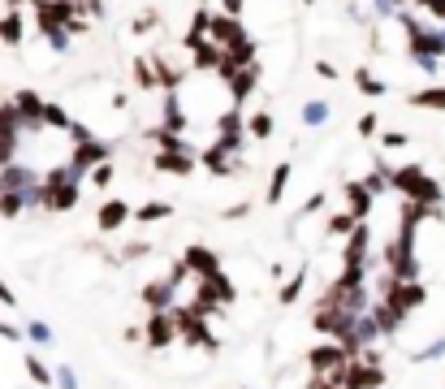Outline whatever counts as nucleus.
Segmentation results:
<instances>
[{
  "mask_svg": "<svg viewBox=\"0 0 445 389\" xmlns=\"http://www.w3.org/2000/svg\"><path fill=\"white\" fill-rule=\"evenodd\" d=\"M419 5H424L428 13H437V18H445V0H419Z\"/></svg>",
  "mask_w": 445,
  "mask_h": 389,
  "instance_id": "obj_38",
  "label": "nucleus"
},
{
  "mask_svg": "<svg viewBox=\"0 0 445 389\" xmlns=\"http://www.w3.org/2000/svg\"><path fill=\"white\" fill-rule=\"evenodd\" d=\"M285 182H290V165H277V173H273V186H268V203H277V199H281Z\"/></svg>",
  "mask_w": 445,
  "mask_h": 389,
  "instance_id": "obj_25",
  "label": "nucleus"
},
{
  "mask_svg": "<svg viewBox=\"0 0 445 389\" xmlns=\"http://www.w3.org/2000/svg\"><path fill=\"white\" fill-rule=\"evenodd\" d=\"M208 169H212V173H234V156H229L225 143H216V147L208 151Z\"/></svg>",
  "mask_w": 445,
  "mask_h": 389,
  "instance_id": "obj_16",
  "label": "nucleus"
},
{
  "mask_svg": "<svg viewBox=\"0 0 445 389\" xmlns=\"http://www.w3.org/2000/svg\"><path fill=\"white\" fill-rule=\"evenodd\" d=\"M17 207H22V195H17V191H5V195H0V212H5V217H17Z\"/></svg>",
  "mask_w": 445,
  "mask_h": 389,
  "instance_id": "obj_30",
  "label": "nucleus"
},
{
  "mask_svg": "<svg viewBox=\"0 0 445 389\" xmlns=\"http://www.w3.org/2000/svg\"><path fill=\"white\" fill-rule=\"evenodd\" d=\"M303 117H307V121H325V104H307Z\"/></svg>",
  "mask_w": 445,
  "mask_h": 389,
  "instance_id": "obj_37",
  "label": "nucleus"
},
{
  "mask_svg": "<svg viewBox=\"0 0 445 389\" xmlns=\"http://www.w3.org/2000/svg\"><path fill=\"white\" fill-rule=\"evenodd\" d=\"M134 78H139V87H156V69L147 61H134Z\"/></svg>",
  "mask_w": 445,
  "mask_h": 389,
  "instance_id": "obj_29",
  "label": "nucleus"
},
{
  "mask_svg": "<svg viewBox=\"0 0 445 389\" xmlns=\"http://www.w3.org/2000/svg\"><path fill=\"white\" fill-rule=\"evenodd\" d=\"M316 74H320V78H337V69H333L329 61H320V65H316Z\"/></svg>",
  "mask_w": 445,
  "mask_h": 389,
  "instance_id": "obj_40",
  "label": "nucleus"
},
{
  "mask_svg": "<svg viewBox=\"0 0 445 389\" xmlns=\"http://www.w3.org/2000/svg\"><path fill=\"white\" fill-rule=\"evenodd\" d=\"M238 130H242V121H238V113H225V117H220V143H225L229 151L238 147Z\"/></svg>",
  "mask_w": 445,
  "mask_h": 389,
  "instance_id": "obj_18",
  "label": "nucleus"
},
{
  "mask_svg": "<svg viewBox=\"0 0 445 389\" xmlns=\"http://www.w3.org/2000/svg\"><path fill=\"white\" fill-rule=\"evenodd\" d=\"M186 268H190V273H199V277H212V273H220L216 255H212V251H204V247H190V251H186Z\"/></svg>",
  "mask_w": 445,
  "mask_h": 389,
  "instance_id": "obj_11",
  "label": "nucleus"
},
{
  "mask_svg": "<svg viewBox=\"0 0 445 389\" xmlns=\"http://www.w3.org/2000/svg\"><path fill=\"white\" fill-rule=\"evenodd\" d=\"M27 372H31V376H35L39 385H48V381H52V376L43 372V363H39V359H27Z\"/></svg>",
  "mask_w": 445,
  "mask_h": 389,
  "instance_id": "obj_34",
  "label": "nucleus"
},
{
  "mask_svg": "<svg viewBox=\"0 0 445 389\" xmlns=\"http://www.w3.org/2000/svg\"><path fill=\"white\" fill-rule=\"evenodd\" d=\"M0 303H13V290H9L5 281H0Z\"/></svg>",
  "mask_w": 445,
  "mask_h": 389,
  "instance_id": "obj_43",
  "label": "nucleus"
},
{
  "mask_svg": "<svg viewBox=\"0 0 445 389\" xmlns=\"http://www.w3.org/2000/svg\"><path fill=\"white\" fill-rule=\"evenodd\" d=\"M381 381H385V372H376L372 363H351L341 376V389H376Z\"/></svg>",
  "mask_w": 445,
  "mask_h": 389,
  "instance_id": "obj_6",
  "label": "nucleus"
},
{
  "mask_svg": "<svg viewBox=\"0 0 445 389\" xmlns=\"http://www.w3.org/2000/svg\"><path fill=\"white\" fill-rule=\"evenodd\" d=\"M411 104H415V109H445V87L419 91V95H411Z\"/></svg>",
  "mask_w": 445,
  "mask_h": 389,
  "instance_id": "obj_17",
  "label": "nucleus"
},
{
  "mask_svg": "<svg viewBox=\"0 0 445 389\" xmlns=\"http://www.w3.org/2000/svg\"><path fill=\"white\" fill-rule=\"evenodd\" d=\"M95 221H100L104 233H113V229H121V225L130 221V203H126V199H108V203L100 207V217H95Z\"/></svg>",
  "mask_w": 445,
  "mask_h": 389,
  "instance_id": "obj_9",
  "label": "nucleus"
},
{
  "mask_svg": "<svg viewBox=\"0 0 445 389\" xmlns=\"http://www.w3.org/2000/svg\"><path fill=\"white\" fill-rule=\"evenodd\" d=\"M190 52H195V69H216L220 65V43H212V39H199Z\"/></svg>",
  "mask_w": 445,
  "mask_h": 389,
  "instance_id": "obj_12",
  "label": "nucleus"
},
{
  "mask_svg": "<svg viewBox=\"0 0 445 389\" xmlns=\"http://www.w3.org/2000/svg\"><path fill=\"white\" fill-rule=\"evenodd\" d=\"M73 161H78V169H87V165H100V161H104V143L78 139V151H73Z\"/></svg>",
  "mask_w": 445,
  "mask_h": 389,
  "instance_id": "obj_14",
  "label": "nucleus"
},
{
  "mask_svg": "<svg viewBox=\"0 0 445 389\" xmlns=\"http://www.w3.org/2000/svg\"><path fill=\"white\" fill-rule=\"evenodd\" d=\"M43 203L57 207V212H69V207L78 203V191H73L69 182H61V173H52V182H48V191H43Z\"/></svg>",
  "mask_w": 445,
  "mask_h": 389,
  "instance_id": "obj_4",
  "label": "nucleus"
},
{
  "mask_svg": "<svg viewBox=\"0 0 445 389\" xmlns=\"http://www.w3.org/2000/svg\"><path fill=\"white\" fill-rule=\"evenodd\" d=\"M299 290H303V273H299V277H294V281L285 285V290H281V303H294V299H299Z\"/></svg>",
  "mask_w": 445,
  "mask_h": 389,
  "instance_id": "obj_32",
  "label": "nucleus"
},
{
  "mask_svg": "<svg viewBox=\"0 0 445 389\" xmlns=\"http://www.w3.org/2000/svg\"><path fill=\"white\" fill-rule=\"evenodd\" d=\"M173 337H178V320L173 316H164V311H156L152 316V325H147V346H156V350H164Z\"/></svg>",
  "mask_w": 445,
  "mask_h": 389,
  "instance_id": "obj_8",
  "label": "nucleus"
},
{
  "mask_svg": "<svg viewBox=\"0 0 445 389\" xmlns=\"http://www.w3.org/2000/svg\"><path fill=\"white\" fill-rule=\"evenodd\" d=\"M39 117H43L48 125H61V130L69 125V117H65V109H57V104H43V113H39Z\"/></svg>",
  "mask_w": 445,
  "mask_h": 389,
  "instance_id": "obj_27",
  "label": "nucleus"
},
{
  "mask_svg": "<svg viewBox=\"0 0 445 389\" xmlns=\"http://www.w3.org/2000/svg\"><path fill=\"white\" fill-rule=\"evenodd\" d=\"M355 225H359L355 217H333L329 221V233H346V229H355Z\"/></svg>",
  "mask_w": 445,
  "mask_h": 389,
  "instance_id": "obj_33",
  "label": "nucleus"
},
{
  "mask_svg": "<svg viewBox=\"0 0 445 389\" xmlns=\"http://www.w3.org/2000/svg\"><path fill=\"white\" fill-rule=\"evenodd\" d=\"M376 130H381V121H376V113H367V117H359V135H363V139H372V135H376Z\"/></svg>",
  "mask_w": 445,
  "mask_h": 389,
  "instance_id": "obj_31",
  "label": "nucleus"
},
{
  "mask_svg": "<svg viewBox=\"0 0 445 389\" xmlns=\"http://www.w3.org/2000/svg\"><path fill=\"white\" fill-rule=\"evenodd\" d=\"M152 61H156V83H160V87H178V83H182V74L173 69L164 57H152Z\"/></svg>",
  "mask_w": 445,
  "mask_h": 389,
  "instance_id": "obj_23",
  "label": "nucleus"
},
{
  "mask_svg": "<svg viewBox=\"0 0 445 389\" xmlns=\"http://www.w3.org/2000/svg\"><path fill=\"white\" fill-rule=\"evenodd\" d=\"M152 26H156V13H143V18H134V26H130V31H152Z\"/></svg>",
  "mask_w": 445,
  "mask_h": 389,
  "instance_id": "obj_35",
  "label": "nucleus"
},
{
  "mask_svg": "<svg viewBox=\"0 0 445 389\" xmlns=\"http://www.w3.org/2000/svg\"><path fill=\"white\" fill-rule=\"evenodd\" d=\"M208 26H212V18L199 9V13H195V22H190V31H186V48H195L199 39H208Z\"/></svg>",
  "mask_w": 445,
  "mask_h": 389,
  "instance_id": "obj_20",
  "label": "nucleus"
},
{
  "mask_svg": "<svg viewBox=\"0 0 445 389\" xmlns=\"http://www.w3.org/2000/svg\"><path fill=\"white\" fill-rule=\"evenodd\" d=\"M13 109H17V117H39V113H43V104H39L35 91H22V95L13 100Z\"/></svg>",
  "mask_w": 445,
  "mask_h": 389,
  "instance_id": "obj_19",
  "label": "nucleus"
},
{
  "mask_svg": "<svg viewBox=\"0 0 445 389\" xmlns=\"http://www.w3.org/2000/svg\"><path fill=\"white\" fill-rule=\"evenodd\" d=\"M346 195H351V217H355V221H363V217H367V186L359 182V186H351Z\"/></svg>",
  "mask_w": 445,
  "mask_h": 389,
  "instance_id": "obj_22",
  "label": "nucleus"
},
{
  "mask_svg": "<svg viewBox=\"0 0 445 389\" xmlns=\"http://www.w3.org/2000/svg\"><path fill=\"white\" fill-rule=\"evenodd\" d=\"M385 147H407V135H398V130H393V135H385Z\"/></svg>",
  "mask_w": 445,
  "mask_h": 389,
  "instance_id": "obj_39",
  "label": "nucleus"
},
{
  "mask_svg": "<svg viewBox=\"0 0 445 389\" xmlns=\"http://www.w3.org/2000/svg\"><path fill=\"white\" fill-rule=\"evenodd\" d=\"M173 320H178V329H182V337H186L190 346H208V350H216V337H212V333H208V325L199 320V311L182 307V311H178V316H173Z\"/></svg>",
  "mask_w": 445,
  "mask_h": 389,
  "instance_id": "obj_2",
  "label": "nucleus"
},
{
  "mask_svg": "<svg viewBox=\"0 0 445 389\" xmlns=\"http://www.w3.org/2000/svg\"><path fill=\"white\" fill-rule=\"evenodd\" d=\"M316 329L346 337V333H351V311H346V307H325V303H320V311H316Z\"/></svg>",
  "mask_w": 445,
  "mask_h": 389,
  "instance_id": "obj_7",
  "label": "nucleus"
},
{
  "mask_svg": "<svg viewBox=\"0 0 445 389\" xmlns=\"http://www.w3.org/2000/svg\"><path fill=\"white\" fill-rule=\"evenodd\" d=\"M208 39L220 43V48H229V43H238V39H246V35H242V26H238L234 13H220V18H212V26H208Z\"/></svg>",
  "mask_w": 445,
  "mask_h": 389,
  "instance_id": "obj_5",
  "label": "nucleus"
},
{
  "mask_svg": "<svg viewBox=\"0 0 445 389\" xmlns=\"http://www.w3.org/2000/svg\"><path fill=\"white\" fill-rule=\"evenodd\" d=\"M246 130H251L255 139H268V135H273V117H268V113H255V117H251V125H246Z\"/></svg>",
  "mask_w": 445,
  "mask_h": 389,
  "instance_id": "obj_26",
  "label": "nucleus"
},
{
  "mask_svg": "<svg viewBox=\"0 0 445 389\" xmlns=\"http://www.w3.org/2000/svg\"><path fill=\"white\" fill-rule=\"evenodd\" d=\"M108 182H113V165H100L95 169V186H108Z\"/></svg>",
  "mask_w": 445,
  "mask_h": 389,
  "instance_id": "obj_36",
  "label": "nucleus"
},
{
  "mask_svg": "<svg viewBox=\"0 0 445 389\" xmlns=\"http://www.w3.org/2000/svg\"><path fill=\"white\" fill-rule=\"evenodd\" d=\"M220 303H234V285L220 277V273H212V277H199V290H195V303H190V311H216Z\"/></svg>",
  "mask_w": 445,
  "mask_h": 389,
  "instance_id": "obj_1",
  "label": "nucleus"
},
{
  "mask_svg": "<svg viewBox=\"0 0 445 389\" xmlns=\"http://www.w3.org/2000/svg\"><path fill=\"white\" fill-rule=\"evenodd\" d=\"M225 13H234V18H238V13H242V0H225Z\"/></svg>",
  "mask_w": 445,
  "mask_h": 389,
  "instance_id": "obj_42",
  "label": "nucleus"
},
{
  "mask_svg": "<svg viewBox=\"0 0 445 389\" xmlns=\"http://www.w3.org/2000/svg\"><path fill=\"white\" fill-rule=\"evenodd\" d=\"M143 299H147V307H152V311H164L169 299H173V285L169 281H156V285H147V290H143Z\"/></svg>",
  "mask_w": 445,
  "mask_h": 389,
  "instance_id": "obj_15",
  "label": "nucleus"
},
{
  "mask_svg": "<svg viewBox=\"0 0 445 389\" xmlns=\"http://www.w3.org/2000/svg\"><path fill=\"white\" fill-rule=\"evenodd\" d=\"M311 389H341V381H329V376H320V381H316Z\"/></svg>",
  "mask_w": 445,
  "mask_h": 389,
  "instance_id": "obj_41",
  "label": "nucleus"
},
{
  "mask_svg": "<svg viewBox=\"0 0 445 389\" xmlns=\"http://www.w3.org/2000/svg\"><path fill=\"white\" fill-rule=\"evenodd\" d=\"M0 39H5L9 48H17V43H22V18H17V13H9L5 22H0Z\"/></svg>",
  "mask_w": 445,
  "mask_h": 389,
  "instance_id": "obj_21",
  "label": "nucleus"
},
{
  "mask_svg": "<svg viewBox=\"0 0 445 389\" xmlns=\"http://www.w3.org/2000/svg\"><path fill=\"white\" fill-rule=\"evenodd\" d=\"M355 83H359V91H363V95H385V83H381V78H372L367 69H359V74H355Z\"/></svg>",
  "mask_w": 445,
  "mask_h": 389,
  "instance_id": "obj_24",
  "label": "nucleus"
},
{
  "mask_svg": "<svg viewBox=\"0 0 445 389\" xmlns=\"http://www.w3.org/2000/svg\"><path fill=\"white\" fill-rule=\"evenodd\" d=\"M424 303V285H415V281H398L393 277V285H389V307L398 311V316H407L411 307H419Z\"/></svg>",
  "mask_w": 445,
  "mask_h": 389,
  "instance_id": "obj_3",
  "label": "nucleus"
},
{
  "mask_svg": "<svg viewBox=\"0 0 445 389\" xmlns=\"http://www.w3.org/2000/svg\"><path fill=\"white\" fill-rule=\"evenodd\" d=\"M225 83L234 87V100H242L246 91H251V87L260 83V65H255V61H251V65H238L234 74H225Z\"/></svg>",
  "mask_w": 445,
  "mask_h": 389,
  "instance_id": "obj_10",
  "label": "nucleus"
},
{
  "mask_svg": "<svg viewBox=\"0 0 445 389\" xmlns=\"http://www.w3.org/2000/svg\"><path fill=\"white\" fill-rule=\"evenodd\" d=\"M156 169H160V173H178V177H182V173H190L195 165H190V156H182V151H160V156H156Z\"/></svg>",
  "mask_w": 445,
  "mask_h": 389,
  "instance_id": "obj_13",
  "label": "nucleus"
},
{
  "mask_svg": "<svg viewBox=\"0 0 445 389\" xmlns=\"http://www.w3.org/2000/svg\"><path fill=\"white\" fill-rule=\"evenodd\" d=\"M173 207L169 203H147V207H139V221H160V217H169Z\"/></svg>",
  "mask_w": 445,
  "mask_h": 389,
  "instance_id": "obj_28",
  "label": "nucleus"
}]
</instances>
